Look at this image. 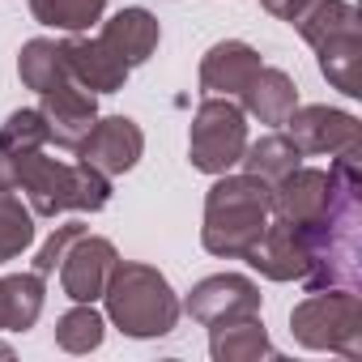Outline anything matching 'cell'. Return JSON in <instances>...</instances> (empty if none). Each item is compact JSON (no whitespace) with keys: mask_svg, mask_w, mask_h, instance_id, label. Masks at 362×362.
Wrapping results in <instances>:
<instances>
[{"mask_svg":"<svg viewBox=\"0 0 362 362\" xmlns=\"http://www.w3.org/2000/svg\"><path fill=\"white\" fill-rule=\"evenodd\" d=\"M290 141L303 153H328V158H358L362 153V128L354 115L332 107H294L286 115Z\"/></svg>","mask_w":362,"mask_h":362,"instance_id":"7","label":"cell"},{"mask_svg":"<svg viewBox=\"0 0 362 362\" xmlns=\"http://www.w3.org/2000/svg\"><path fill=\"white\" fill-rule=\"evenodd\" d=\"M60 56H64V64H69V77H73L81 90H90V94H111V90H119V86L128 81V73H132L103 39H64V43H60Z\"/></svg>","mask_w":362,"mask_h":362,"instance_id":"13","label":"cell"},{"mask_svg":"<svg viewBox=\"0 0 362 362\" xmlns=\"http://www.w3.org/2000/svg\"><path fill=\"white\" fill-rule=\"evenodd\" d=\"M260 73V56L256 47L226 39L218 47H209L205 64H201V90L209 98H243V90L252 86V77Z\"/></svg>","mask_w":362,"mask_h":362,"instance_id":"14","label":"cell"},{"mask_svg":"<svg viewBox=\"0 0 362 362\" xmlns=\"http://www.w3.org/2000/svg\"><path fill=\"white\" fill-rule=\"evenodd\" d=\"M18 73H22V81H26L30 90H39V94H47V90L73 81V77H69V64H64V56H60V43H52V39H30V43L22 47Z\"/></svg>","mask_w":362,"mask_h":362,"instance_id":"21","label":"cell"},{"mask_svg":"<svg viewBox=\"0 0 362 362\" xmlns=\"http://www.w3.org/2000/svg\"><path fill=\"white\" fill-rule=\"evenodd\" d=\"M298 158H303V149H298L290 136L269 132V136H260L256 145H247L239 162L247 166V175L264 179V184H277V179H286V175L298 166Z\"/></svg>","mask_w":362,"mask_h":362,"instance_id":"20","label":"cell"},{"mask_svg":"<svg viewBox=\"0 0 362 362\" xmlns=\"http://www.w3.org/2000/svg\"><path fill=\"white\" fill-rule=\"evenodd\" d=\"M158 22H153V13H145V9H124V13H115L107 26H103V43L128 64V69H136V64H145L149 56H153V47H158Z\"/></svg>","mask_w":362,"mask_h":362,"instance_id":"16","label":"cell"},{"mask_svg":"<svg viewBox=\"0 0 362 362\" xmlns=\"http://www.w3.org/2000/svg\"><path fill=\"white\" fill-rule=\"evenodd\" d=\"M39 111H43V119H47V136H52L56 145H64V149H77V145L90 136L94 119H98L94 94L81 90L77 81H64V86L47 90Z\"/></svg>","mask_w":362,"mask_h":362,"instance_id":"12","label":"cell"},{"mask_svg":"<svg viewBox=\"0 0 362 362\" xmlns=\"http://www.w3.org/2000/svg\"><path fill=\"white\" fill-rule=\"evenodd\" d=\"M269 218H273V214H269ZM247 264H256V269H260L264 277H273V281H294V277L307 273V239L298 235V226L273 218V222L264 226V235L252 243Z\"/></svg>","mask_w":362,"mask_h":362,"instance_id":"15","label":"cell"},{"mask_svg":"<svg viewBox=\"0 0 362 362\" xmlns=\"http://www.w3.org/2000/svg\"><path fill=\"white\" fill-rule=\"evenodd\" d=\"M13 175H18V188L30 197L35 214L56 218L64 209H103L111 197L107 175L86 166V162H56L43 149L35 153H13Z\"/></svg>","mask_w":362,"mask_h":362,"instance_id":"2","label":"cell"},{"mask_svg":"<svg viewBox=\"0 0 362 362\" xmlns=\"http://www.w3.org/2000/svg\"><path fill=\"white\" fill-rule=\"evenodd\" d=\"M209 349H214V358H218V362H243V358L273 354V345H269V337H264V324H260V315H243V320L214 324Z\"/></svg>","mask_w":362,"mask_h":362,"instance_id":"19","label":"cell"},{"mask_svg":"<svg viewBox=\"0 0 362 362\" xmlns=\"http://www.w3.org/2000/svg\"><path fill=\"white\" fill-rule=\"evenodd\" d=\"M247 149V124L239 103L230 98H205L197 119H192V136H188V153L192 166L205 175H226Z\"/></svg>","mask_w":362,"mask_h":362,"instance_id":"6","label":"cell"},{"mask_svg":"<svg viewBox=\"0 0 362 362\" xmlns=\"http://www.w3.org/2000/svg\"><path fill=\"white\" fill-rule=\"evenodd\" d=\"M188 315L201 320V324H209V328L214 324H226V320L260 315V290L247 277H235V273L209 277V281H201L188 294Z\"/></svg>","mask_w":362,"mask_h":362,"instance_id":"11","label":"cell"},{"mask_svg":"<svg viewBox=\"0 0 362 362\" xmlns=\"http://www.w3.org/2000/svg\"><path fill=\"white\" fill-rule=\"evenodd\" d=\"M107 0H30V13L56 30H86L103 18Z\"/></svg>","mask_w":362,"mask_h":362,"instance_id":"22","label":"cell"},{"mask_svg":"<svg viewBox=\"0 0 362 362\" xmlns=\"http://www.w3.org/2000/svg\"><path fill=\"white\" fill-rule=\"evenodd\" d=\"M35 239V218L30 209L13 197V192H0V264L22 256Z\"/></svg>","mask_w":362,"mask_h":362,"instance_id":"23","label":"cell"},{"mask_svg":"<svg viewBox=\"0 0 362 362\" xmlns=\"http://www.w3.org/2000/svg\"><path fill=\"white\" fill-rule=\"evenodd\" d=\"M141 149H145V136H141V128H136L132 119H124V115L94 119L90 136L77 145L81 162L94 166V170H103L107 179L119 175V170H132L136 158H141Z\"/></svg>","mask_w":362,"mask_h":362,"instance_id":"10","label":"cell"},{"mask_svg":"<svg viewBox=\"0 0 362 362\" xmlns=\"http://www.w3.org/2000/svg\"><path fill=\"white\" fill-rule=\"evenodd\" d=\"M43 311V277L39 273H13L0 277V332H22Z\"/></svg>","mask_w":362,"mask_h":362,"instance_id":"18","label":"cell"},{"mask_svg":"<svg viewBox=\"0 0 362 362\" xmlns=\"http://www.w3.org/2000/svg\"><path fill=\"white\" fill-rule=\"evenodd\" d=\"M47 141V119L43 111H13L9 124L0 128V153H35Z\"/></svg>","mask_w":362,"mask_h":362,"instance_id":"24","label":"cell"},{"mask_svg":"<svg viewBox=\"0 0 362 362\" xmlns=\"http://www.w3.org/2000/svg\"><path fill=\"white\" fill-rule=\"evenodd\" d=\"M0 192H18V175H13V158L0 153Z\"/></svg>","mask_w":362,"mask_h":362,"instance_id":"28","label":"cell"},{"mask_svg":"<svg viewBox=\"0 0 362 362\" xmlns=\"http://www.w3.org/2000/svg\"><path fill=\"white\" fill-rule=\"evenodd\" d=\"M290 328L307 349H332L345 358L362 354V303L354 290H311L294 307Z\"/></svg>","mask_w":362,"mask_h":362,"instance_id":"5","label":"cell"},{"mask_svg":"<svg viewBox=\"0 0 362 362\" xmlns=\"http://www.w3.org/2000/svg\"><path fill=\"white\" fill-rule=\"evenodd\" d=\"M260 5L269 9V13H277L281 22H290V26H298V18L307 13V9H315L320 0H260Z\"/></svg>","mask_w":362,"mask_h":362,"instance_id":"27","label":"cell"},{"mask_svg":"<svg viewBox=\"0 0 362 362\" xmlns=\"http://www.w3.org/2000/svg\"><path fill=\"white\" fill-rule=\"evenodd\" d=\"M77 235H86V230H81V222H64V226L43 243V252H39V260H35V273H39V277H43V273H52V269L64 260V252H69V243H73Z\"/></svg>","mask_w":362,"mask_h":362,"instance_id":"26","label":"cell"},{"mask_svg":"<svg viewBox=\"0 0 362 362\" xmlns=\"http://www.w3.org/2000/svg\"><path fill=\"white\" fill-rule=\"evenodd\" d=\"M119 256L107 239H94V235H77L60 260V281H64V294L77 298V303H94L103 298L111 273H115Z\"/></svg>","mask_w":362,"mask_h":362,"instance_id":"9","label":"cell"},{"mask_svg":"<svg viewBox=\"0 0 362 362\" xmlns=\"http://www.w3.org/2000/svg\"><path fill=\"white\" fill-rule=\"evenodd\" d=\"M243 107L260 119V124H286V115L298 107V94H294V81L281 73V69H264L252 77V86L243 90Z\"/></svg>","mask_w":362,"mask_h":362,"instance_id":"17","label":"cell"},{"mask_svg":"<svg viewBox=\"0 0 362 362\" xmlns=\"http://www.w3.org/2000/svg\"><path fill=\"white\" fill-rule=\"evenodd\" d=\"M103 294H107L111 320L128 337H162L179 320V303H175L166 277L149 264H115Z\"/></svg>","mask_w":362,"mask_h":362,"instance_id":"4","label":"cell"},{"mask_svg":"<svg viewBox=\"0 0 362 362\" xmlns=\"http://www.w3.org/2000/svg\"><path fill=\"white\" fill-rule=\"evenodd\" d=\"M337 197V175L332 170H311V166H294L286 179H277L273 188V218L298 226V235H307L332 205Z\"/></svg>","mask_w":362,"mask_h":362,"instance_id":"8","label":"cell"},{"mask_svg":"<svg viewBox=\"0 0 362 362\" xmlns=\"http://www.w3.org/2000/svg\"><path fill=\"white\" fill-rule=\"evenodd\" d=\"M56 341H60V349H69V354L94 349V345L103 341V315H98L90 303L77 307V311H69V315L60 320V328H56Z\"/></svg>","mask_w":362,"mask_h":362,"instance_id":"25","label":"cell"},{"mask_svg":"<svg viewBox=\"0 0 362 362\" xmlns=\"http://www.w3.org/2000/svg\"><path fill=\"white\" fill-rule=\"evenodd\" d=\"M273 214V188L256 175H226L205 201V247L214 256H247Z\"/></svg>","mask_w":362,"mask_h":362,"instance_id":"1","label":"cell"},{"mask_svg":"<svg viewBox=\"0 0 362 362\" xmlns=\"http://www.w3.org/2000/svg\"><path fill=\"white\" fill-rule=\"evenodd\" d=\"M303 39L320 52V69L324 77L358 98L362 94V30H358V13L345 0H320L315 9H307L298 18Z\"/></svg>","mask_w":362,"mask_h":362,"instance_id":"3","label":"cell"}]
</instances>
